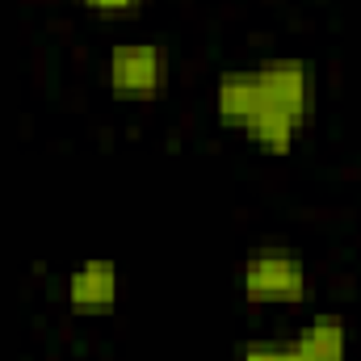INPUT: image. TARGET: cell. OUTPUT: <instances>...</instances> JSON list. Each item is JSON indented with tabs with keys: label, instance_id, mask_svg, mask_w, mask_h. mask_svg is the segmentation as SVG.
Segmentation results:
<instances>
[{
	"label": "cell",
	"instance_id": "cell-2",
	"mask_svg": "<svg viewBox=\"0 0 361 361\" xmlns=\"http://www.w3.org/2000/svg\"><path fill=\"white\" fill-rule=\"evenodd\" d=\"M235 361H349V328L336 315H315L286 336L244 341Z\"/></svg>",
	"mask_w": 361,
	"mask_h": 361
},
{
	"label": "cell",
	"instance_id": "cell-1",
	"mask_svg": "<svg viewBox=\"0 0 361 361\" xmlns=\"http://www.w3.org/2000/svg\"><path fill=\"white\" fill-rule=\"evenodd\" d=\"M315 114V72L298 55L227 68L214 80V122L265 156H290Z\"/></svg>",
	"mask_w": 361,
	"mask_h": 361
},
{
	"label": "cell",
	"instance_id": "cell-4",
	"mask_svg": "<svg viewBox=\"0 0 361 361\" xmlns=\"http://www.w3.org/2000/svg\"><path fill=\"white\" fill-rule=\"evenodd\" d=\"M105 89L122 101H156L169 89V51L160 42H118L105 55Z\"/></svg>",
	"mask_w": 361,
	"mask_h": 361
},
{
	"label": "cell",
	"instance_id": "cell-5",
	"mask_svg": "<svg viewBox=\"0 0 361 361\" xmlns=\"http://www.w3.org/2000/svg\"><path fill=\"white\" fill-rule=\"evenodd\" d=\"M63 298L76 315H101V311L118 307V298H122V269L105 257H89L68 273Z\"/></svg>",
	"mask_w": 361,
	"mask_h": 361
},
{
	"label": "cell",
	"instance_id": "cell-6",
	"mask_svg": "<svg viewBox=\"0 0 361 361\" xmlns=\"http://www.w3.org/2000/svg\"><path fill=\"white\" fill-rule=\"evenodd\" d=\"M89 13H97V17H130L143 0H80Z\"/></svg>",
	"mask_w": 361,
	"mask_h": 361
},
{
	"label": "cell",
	"instance_id": "cell-3",
	"mask_svg": "<svg viewBox=\"0 0 361 361\" xmlns=\"http://www.w3.org/2000/svg\"><path fill=\"white\" fill-rule=\"evenodd\" d=\"M240 294L257 307H302L311 294L307 261L290 248H261L240 265Z\"/></svg>",
	"mask_w": 361,
	"mask_h": 361
}]
</instances>
